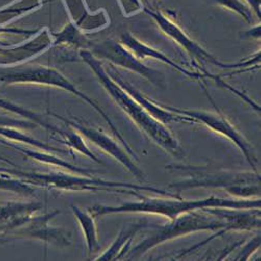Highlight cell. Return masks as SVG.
<instances>
[{
    "instance_id": "cell-1",
    "label": "cell",
    "mask_w": 261,
    "mask_h": 261,
    "mask_svg": "<svg viewBox=\"0 0 261 261\" xmlns=\"http://www.w3.org/2000/svg\"><path fill=\"white\" fill-rule=\"evenodd\" d=\"M260 198L256 200L251 199H222L211 195L203 200H184L181 197H162L150 198L142 197L138 202H126L118 206H105L95 205L88 208V211L94 216H102L108 214L119 213H145L156 214L166 217L168 221L175 220L179 215L206 208H229V209H252L260 208Z\"/></svg>"
},
{
    "instance_id": "cell-2",
    "label": "cell",
    "mask_w": 261,
    "mask_h": 261,
    "mask_svg": "<svg viewBox=\"0 0 261 261\" xmlns=\"http://www.w3.org/2000/svg\"><path fill=\"white\" fill-rule=\"evenodd\" d=\"M166 169L182 172L185 179L168 185V189L181 197V192L195 188L222 189L239 199L260 197V175L258 171L209 170L193 165H168Z\"/></svg>"
},
{
    "instance_id": "cell-3",
    "label": "cell",
    "mask_w": 261,
    "mask_h": 261,
    "mask_svg": "<svg viewBox=\"0 0 261 261\" xmlns=\"http://www.w3.org/2000/svg\"><path fill=\"white\" fill-rule=\"evenodd\" d=\"M83 57L88 61L91 67L98 74L100 81L106 86L109 93L115 99L117 105L135 122L141 132H143L150 140H153L157 145H159L171 156L177 158L184 157V150L182 146L165 124L156 120L154 117H151L118 83L116 84L106 74V72L101 69L99 64L95 60H93L90 56H87L86 54L83 55Z\"/></svg>"
},
{
    "instance_id": "cell-4",
    "label": "cell",
    "mask_w": 261,
    "mask_h": 261,
    "mask_svg": "<svg viewBox=\"0 0 261 261\" xmlns=\"http://www.w3.org/2000/svg\"><path fill=\"white\" fill-rule=\"evenodd\" d=\"M226 225L225 219L210 213L207 208L185 212L164 225L147 224L143 229L146 237L129 250L127 257L130 260L138 259L164 243L195 232L217 231Z\"/></svg>"
},
{
    "instance_id": "cell-5",
    "label": "cell",
    "mask_w": 261,
    "mask_h": 261,
    "mask_svg": "<svg viewBox=\"0 0 261 261\" xmlns=\"http://www.w3.org/2000/svg\"><path fill=\"white\" fill-rule=\"evenodd\" d=\"M25 178L30 183L43 186L47 189L56 190H66V191H108L121 194L133 195L135 198L140 199L142 197L141 192H150L153 194L162 195V197L179 198V195L166 190L133 183L124 182H113L100 179L79 177L68 175L62 172H49V173H24Z\"/></svg>"
},
{
    "instance_id": "cell-6",
    "label": "cell",
    "mask_w": 261,
    "mask_h": 261,
    "mask_svg": "<svg viewBox=\"0 0 261 261\" xmlns=\"http://www.w3.org/2000/svg\"><path fill=\"white\" fill-rule=\"evenodd\" d=\"M143 11L153 19L158 28L161 30L163 34H165L168 38H170L173 42L184 49L191 59L200 62L201 64L214 65V66L223 68V69H231V68H239V67H249L251 65H257L260 62V54H256L254 58L248 61L228 64L219 60L209 51H207L204 47H202L198 42H195L186 34L173 20H171L168 16L160 11H151L148 9H143Z\"/></svg>"
},
{
    "instance_id": "cell-7",
    "label": "cell",
    "mask_w": 261,
    "mask_h": 261,
    "mask_svg": "<svg viewBox=\"0 0 261 261\" xmlns=\"http://www.w3.org/2000/svg\"><path fill=\"white\" fill-rule=\"evenodd\" d=\"M204 90H205V93L207 94V97L212 101L214 108L216 109L215 112H206V111H198V110H184V109L170 107V106H165V107L168 109V110H170L172 112L193 118L198 123H201V124L207 126L208 128L213 130L214 133L229 139L233 144L236 145V147L239 150H241V153L245 156V158L247 159L248 163L251 165L253 170L257 171L258 160H257V157L255 156V151H254L253 146L245 138V136L229 121V119L223 113H221L219 110H217V107L213 102V99L211 98V96L208 94L206 87H204Z\"/></svg>"
},
{
    "instance_id": "cell-8",
    "label": "cell",
    "mask_w": 261,
    "mask_h": 261,
    "mask_svg": "<svg viewBox=\"0 0 261 261\" xmlns=\"http://www.w3.org/2000/svg\"><path fill=\"white\" fill-rule=\"evenodd\" d=\"M121 44H123L129 51H132L139 60H145V59H151V60H156L159 62H162L164 64H166L168 67H171L172 69L177 70L178 72L182 73L183 75L191 79V80H195L199 81L200 83H205L206 80H211L214 81L216 84L219 85H223L225 88L232 90L234 93H236L239 96H244V94L239 93L236 89L232 88V87L228 86L219 75H214L211 74L207 71H203V72H197V71H191L189 69H186L185 67L181 66V65L177 64L175 61H172V59H170L169 57H167L165 54H163L161 50H158L154 47H151L147 44H145L144 42L140 41L139 39H137L135 36H133L132 34L129 33H124L121 37Z\"/></svg>"
},
{
    "instance_id": "cell-9",
    "label": "cell",
    "mask_w": 261,
    "mask_h": 261,
    "mask_svg": "<svg viewBox=\"0 0 261 261\" xmlns=\"http://www.w3.org/2000/svg\"><path fill=\"white\" fill-rule=\"evenodd\" d=\"M207 210L220 217H223L227 221V225L217 230L215 234H212L210 237L206 238L202 243L190 247L179 255L177 258H182L194 251L199 250L200 248L206 246L208 243L212 242L213 239L222 237L226 233L230 231H253L260 229V208H252V209H229V208H207Z\"/></svg>"
},
{
    "instance_id": "cell-10",
    "label": "cell",
    "mask_w": 261,
    "mask_h": 261,
    "mask_svg": "<svg viewBox=\"0 0 261 261\" xmlns=\"http://www.w3.org/2000/svg\"><path fill=\"white\" fill-rule=\"evenodd\" d=\"M59 213L60 211L57 210L42 215L35 214L22 227L14 231L12 235L19 238L37 239L57 247H68L71 245V234L63 228L49 225V222Z\"/></svg>"
},
{
    "instance_id": "cell-11",
    "label": "cell",
    "mask_w": 261,
    "mask_h": 261,
    "mask_svg": "<svg viewBox=\"0 0 261 261\" xmlns=\"http://www.w3.org/2000/svg\"><path fill=\"white\" fill-rule=\"evenodd\" d=\"M98 50L102 57L112 61L117 66L135 72L156 86L162 87V88L165 87L164 75L160 71L146 66L132 51H129L121 44V42H107Z\"/></svg>"
},
{
    "instance_id": "cell-12",
    "label": "cell",
    "mask_w": 261,
    "mask_h": 261,
    "mask_svg": "<svg viewBox=\"0 0 261 261\" xmlns=\"http://www.w3.org/2000/svg\"><path fill=\"white\" fill-rule=\"evenodd\" d=\"M69 124L73 126L76 130H79L87 139H89L92 143L96 144L98 147L105 150L106 153L116 159L136 179H138L139 181H144V173L136 163L138 159L134 158L132 155H129L126 149L122 148L113 138L81 122H69Z\"/></svg>"
},
{
    "instance_id": "cell-13",
    "label": "cell",
    "mask_w": 261,
    "mask_h": 261,
    "mask_svg": "<svg viewBox=\"0 0 261 261\" xmlns=\"http://www.w3.org/2000/svg\"><path fill=\"white\" fill-rule=\"evenodd\" d=\"M117 83L122 87V88L132 96L144 110L156 120L160 121L161 123L168 125L172 122H180V123H189V124H197L198 122L193 118L181 115L178 113L172 112L164 106V105H158L154 102L149 97L138 91L135 87L129 85L127 82H125L122 79H118Z\"/></svg>"
},
{
    "instance_id": "cell-14",
    "label": "cell",
    "mask_w": 261,
    "mask_h": 261,
    "mask_svg": "<svg viewBox=\"0 0 261 261\" xmlns=\"http://www.w3.org/2000/svg\"><path fill=\"white\" fill-rule=\"evenodd\" d=\"M42 208L40 203H16L0 204V233L12 234L22 227Z\"/></svg>"
},
{
    "instance_id": "cell-15",
    "label": "cell",
    "mask_w": 261,
    "mask_h": 261,
    "mask_svg": "<svg viewBox=\"0 0 261 261\" xmlns=\"http://www.w3.org/2000/svg\"><path fill=\"white\" fill-rule=\"evenodd\" d=\"M147 223L138 222L129 224L123 227V229L117 235L114 243L110 246L106 252L96 257L95 260H117L124 258L130 250V246L134 241V237L140 231H143Z\"/></svg>"
},
{
    "instance_id": "cell-16",
    "label": "cell",
    "mask_w": 261,
    "mask_h": 261,
    "mask_svg": "<svg viewBox=\"0 0 261 261\" xmlns=\"http://www.w3.org/2000/svg\"><path fill=\"white\" fill-rule=\"evenodd\" d=\"M71 208L85 236L87 249H88L89 254L91 255L99 252L100 245L97 237V230L94 222V216L88 210L84 211L76 206H72Z\"/></svg>"
},
{
    "instance_id": "cell-17",
    "label": "cell",
    "mask_w": 261,
    "mask_h": 261,
    "mask_svg": "<svg viewBox=\"0 0 261 261\" xmlns=\"http://www.w3.org/2000/svg\"><path fill=\"white\" fill-rule=\"evenodd\" d=\"M215 5L241 16L248 23H253L254 14L244 0H211Z\"/></svg>"
},
{
    "instance_id": "cell-18",
    "label": "cell",
    "mask_w": 261,
    "mask_h": 261,
    "mask_svg": "<svg viewBox=\"0 0 261 261\" xmlns=\"http://www.w3.org/2000/svg\"><path fill=\"white\" fill-rule=\"evenodd\" d=\"M60 135L64 137V139L66 140V142L69 144L71 148L80 151V153L84 154L85 156H87L89 159L97 163H101L97 159V157L92 153V150H90L89 147L85 144V141L80 134H77L76 132H72V130H69V132H61Z\"/></svg>"
},
{
    "instance_id": "cell-19",
    "label": "cell",
    "mask_w": 261,
    "mask_h": 261,
    "mask_svg": "<svg viewBox=\"0 0 261 261\" xmlns=\"http://www.w3.org/2000/svg\"><path fill=\"white\" fill-rule=\"evenodd\" d=\"M260 248V234H256L245 244L234 260H249V258Z\"/></svg>"
},
{
    "instance_id": "cell-20",
    "label": "cell",
    "mask_w": 261,
    "mask_h": 261,
    "mask_svg": "<svg viewBox=\"0 0 261 261\" xmlns=\"http://www.w3.org/2000/svg\"><path fill=\"white\" fill-rule=\"evenodd\" d=\"M120 5L125 16L129 17L143 10L141 0H120Z\"/></svg>"
},
{
    "instance_id": "cell-21",
    "label": "cell",
    "mask_w": 261,
    "mask_h": 261,
    "mask_svg": "<svg viewBox=\"0 0 261 261\" xmlns=\"http://www.w3.org/2000/svg\"><path fill=\"white\" fill-rule=\"evenodd\" d=\"M247 6L252 10L255 17L260 20V12H261V0H244Z\"/></svg>"
},
{
    "instance_id": "cell-22",
    "label": "cell",
    "mask_w": 261,
    "mask_h": 261,
    "mask_svg": "<svg viewBox=\"0 0 261 261\" xmlns=\"http://www.w3.org/2000/svg\"><path fill=\"white\" fill-rule=\"evenodd\" d=\"M244 36L247 38H256L260 39V25H255L251 30L244 33Z\"/></svg>"
}]
</instances>
